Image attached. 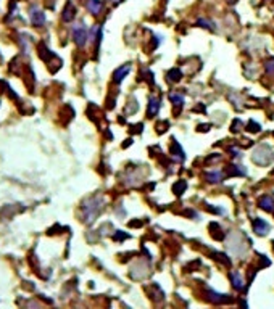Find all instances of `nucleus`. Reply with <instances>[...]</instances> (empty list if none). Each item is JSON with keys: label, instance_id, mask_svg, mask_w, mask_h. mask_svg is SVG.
<instances>
[{"label": "nucleus", "instance_id": "f257e3e1", "mask_svg": "<svg viewBox=\"0 0 274 309\" xmlns=\"http://www.w3.org/2000/svg\"><path fill=\"white\" fill-rule=\"evenodd\" d=\"M102 204H104L102 198H90V200H87L84 203V206H83V213H84V218H86L84 221H87V222L94 221L95 216L100 213V210H102Z\"/></svg>", "mask_w": 274, "mask_h": 309}, {"label": "nucleus", "instance_id": "f03ea898", "mask_svg": "<svg viewBox=\"0 0 274 309\" xmlns=\"http://www.w3.org/2000/svg\"><path fill=\"white\" fill-rule=\"evenodd\" d=\"M272 157H274L272 148L269 145H261L257 148L255 153H253V161L258 163V164H269Z\"/></svg>", "mask_w": 274, "mask_h": 309}, {"label": "nucleus", "instance_id": "7ed1b4c3", "mask_svg": "<svg viewBox=\"0 0 274 309\" xmlns=\"http://www.w3.org/2000/svg\"><path fill=\"white\" fill-rule=\"evenodd\" d=\"M73 37H74V42H76L79 47H84V45H86V40L89 39L86 26H84V24L74 26V29H73Z\"/></svg>", "mask_w": 274, "mask_h": 309}, {"label": "nucleus", "instance_id": "20e7f679", "mask_svg": "<svg viewBox=\"0 0 274 309\" xmlns=\"http://www.w3.org/2000/svg\"><path fill=\"white\" fill-rule=\"evenodd\" d=\"M31 23H33L34 26H37V28L44 26V23H45V15L40 12V10L33 8V10H31Z\"/></svg>", "mask_w": 274, "mask_h": 309}, {"label": "nucleus", "instance_id": "39448f33", "mask_svg": "<svg viewBox=\"0 0 274 309\" xmlns=\"http://www.w3.org/2000/svg\"><path fill=\"white\" fill-rule=\"evenodd\" d=\"M253 230H255L258 235H266L269 230V224L263 219H255L253 221Z\"/></svg>", "mask_w": 274, "mask_h": 309}, {"label": "nucleus", "instance_id": "423d86ee", "mask_svg": "<svg viewBox=\"0 0 274 309\" xmlns=\"http://www.w3.org/2000/svg\"><path fill=\"white\" fill-rule=\"evenodd\" d=\"M74 15H76L74 5L71 4V2H68L66 7H65V10H63V21H71V19L74 18Z\"/></svg>", "mask_w": 274, "mask_h": 309}, {"label": "nucleus", "instance_id": "0eeeda50", "mask_svg": "<svg viewBox=\"0 0 274 309\" xmlns=\"http://www.w3.org/2000/svg\"><path fill=\"white\" fill-rule=\"evenodd\" d=\"M129 71H131V65H124V66L118 68V71L115 73V81H116V82H121V81H123V79L129 74Z\"/></svg>", "mask_w": 274, "mask_h": 309}, {"label": "nucleus", "instance_id": "6e6552de", "mask_svg": "<svg viewBox=\"0 0 274 309\" xmlns=\"http://www.w3.org/2000/svg\"><path fill=\"white\" fill-rule=\"evenodd\" d=\"M87 8H89V12L92 15H98L100 10H102V2H100V0H89Z\"/></svg>", "mask_w": 274, "mask_h": 309}, {"label": "nucleus", "instance_id": "1a4fd4ad", "mask_svg": "<svg viewBox=\"0 0 274 309\" xmlns=\"http://www.w3.org/2000/svg\"><path fill=\"white\" fill-rule=\"evenodd\" d=\"M158 110H160V100L155 98V97H152L150 98V105H148V116L157 115Z\"/></svg>", "mask_w": 274, "mask_h": 309}, {"label": "nucleus", "instance_id": "9d476101", "mask_svg": "<svg viewBox=\"0 0 274 309\" xmlns=\"http://www.w3.org/2000/svg\"><path fill=\"white\" fill-rule=\"evenodd\" d=\"M260 206H261V208L265 210V211H269V213H272V211H274V201H272V198H269V197L261 198Z\"/></svg>", "mask_w": 274, "mask_h": 309}, {"label": "nucleus", "instance_id": "9b49d317", "mask_svg": "<svg viewBox=\"0 0 274 309\" xmlns=\"http://www.w3.org/2000/svg\"><path fill=\"white\" fill-rule=\"evenodd\" d=\"M231 279H232V285H234L237 290H242V288H243V282H242V279H240V275H239L237 272H232V274H231Z\"/></svg>", "mask_w": 274, "mask_h": 309}, {"label": "nucleus", "instance_id": "f8f14e48", "mask_svg": "<svg viewBox=\"0 0 274 309\" xmlns=\"http://www.w3.org/2000/svg\"><path fill=\"white\" fill-rule=\"evenodd\" d=\"M171 153L175 154V157L178 158V160H184V151H182L181 148H179V145L175 142L172 143V148H171Z\"/></svg>", "mask_w": 274, "mask_h": 309}, {"label": "nucleus", "instance_id": "ddd939ff", "mask_svg": "<svg viewBox=\"0 0 274 309\" xmlns=\"http://www.w3.org/2000/svg\"><path fill=\"white\" fill-rule=\"evenodd\" d=\"M181 71L179 69H171L169 73H168V81H171V82H176V81H179L181 79Z\"/></svg>", "mask_w": 274, "mask_h": 309}, {"label": "nucleus", "instance_id": "4468645a", "mask_svg": "<svg viewBox=\"0 0 274 309\" xmlns=\"http://www.w3.org/2000/svg\"><path fill=\"white\" fill-rule=\"evenodd\" d=\"M222 177H225V176H222V172H210L208 174V179L211 181V182H219V181H222Z\"/></svg>", "mask_w": 274, "mask_h": 309}, {"label": "nucleus", "instance_id": "2eb2a0df", "mask_svg": "<svg viewBox=\"0 0 274 309\" xmlns=\"http://www.w3.org/2000/svg\"><path fill=\"white\" fill-rule=\"evenodd\" d=\"M186 187H187V184L181 181V182H178V184L175 185V187H172V192H175L176 195H179V193H181V190H182V192L186 190Z\"/></svg>", "mask_w": 274, "mask_h": 309}, {"label": "nucleus", "instance_id": "dca6fc26", "mask_svg": "<svg viewBox=\"0 0 274 309\" xmlns=\"http://www.w3.org/2000/svg\"><path fill=\"white\" fill-rule=\"evenodd\" d=\"M169 98L175 101V105H184V98H182L181 95H175V94H172Z\"/></svg>", "mask_w": 274, "mask_h": 309}, {"label": "nucleus", "instance_id": "f3484780", "mask_svg": "<svg viewBox=\"0 0 274 309\" xmlns=\"http://www.w3.org/2000/svg\"><path fill=\"white\" fill-rule=\"evenodd\" d=\"M266 68H268L269 73H274V60H271V61H269V63L266 65Z\"/></svg>", "mask_w": 274, "mask_h": 309}, {"label": "nucleus", "instance_id": "a211bd4d", "mask_svg": "<svg viewBox=\"0 0 274 309\" xmlns=\"http://www.w3.org/2000/svg\"><path fill=\"white\" fill-rule=\"evenodd\" d=\"M115 2H118V0H115Z\"/></svg>", "mask_w": 274, "mask_h": 309}]
</instances>
